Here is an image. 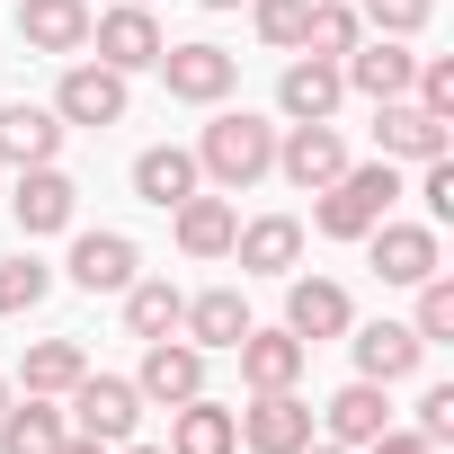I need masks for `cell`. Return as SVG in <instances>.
<instances>
[{
    "label": "cell",
    "mask_w": 454,
    "mask_h": 454,
    "mask_svg": "<svg viewBox=\"0 0 454 454\" xmlns=\"http://www.w3.org/2000/svg\"><path fill=\"white\" fill-rule=\"evenodd\" d=\"M277 169V125L268 116H250V107H232V116H214L205 125V143H196V178H214V187H259Z\"/></svg>",
    "instance_id": "1"
},
{
    "label": "cell",
    "mask_w": 454,
    "mask_h": 454,
    "mask_svg": "<svg viewBox=\"0 0 454 454\" xmlns=\"http://www.w3.org/2000/svg\"><path fill=\"white\" fill-rule=\"evenodd\" d=\"M392 196H401L392 160H365V169H339V178L321 187V205H312V232H321V241H365L374 223L392 214Z\"/></svg>",
    "instance_id": "2"
},
{
    "label": "cell",
    "mask_w": 454,
    "mask_h": 454,
    "mask_svg": "<svg viewBox=\"0 0 454 454\" xmlns=\"http://www.w3.org/2000/svg\"><path fill=\"white\" fill-rule=\"evenodd\" d=\"M63 401H72V427H81V436H98V445H125V436H134V419H143V392H134L125 374H81Z\"/></svg>",
    "instance_id": "3"
},
{
    "label": "cell",
    "mask_w": 454,
    "mask_h": 454,
    "mask_svg": "<svg viewBox=\"0 0 454 454\" xmlns=\"http://www.w3.org/2000/svg\"><path fill=\"white\" fill-rule=\"evenodd\" d=\"M152 72H160L169 98H187V107H223V98H232V81H241V63L223 54V45H160Z\"/></svg>",
    "instance_id": "4"
},
{
    "label": "cell",
    "mask_w": 454,
    "mask_h": 454,
    "mask_svg": "<svg viewBox=\"0 0 454 454\" xmlns=\"http://www.w3.org/2000/svg\"><path fill=\"white\" fill-rule=\"evenodd\" d=\"M10 214H19V232H27V241H45V232H72L81 187H72L54 160H36V169H19V187H10Z\"/></svg>",
    "instance_id": "5"
},
{
    "label": "cell",
    "mask_w": 454,
    "mask_h": 454,
    "mask_svg": "<svg viewBox=\"0 0 454 454\" xmlns=\"http://www.w3.org/2000/svg\"><path fill=\"white\" fill-rule=\"evenodd\" d=\"M365 259H374V277H383V286H419V277H436V268H445V250H436L427 223H392V214L365 232Z\"/></svg>",
    "instance_id": "6"
},
{
    "label": "cell",
    "mask_w": 454,
    "mask_h": 454,
    "mask_svg": "<svg viewBox=\"0 0 454 454\" xmlns=\"http://www.w3.org/2000/svg\"><path fill=\"white\" fill-rule=\"evenodd\" d=\"M90 45H98V63H107V72H152L169 36H160V19L143 10V0H125V10L90 19Z\"/></svg>",
    "instance_id": "7"
},
{
    "label": "cell",
    "mask_w": 454,
    "mask_h": 454,
    "mask_svg": "<svg viewBox=\"0 0 454 454\" xmlns=\"http://www.w3.org/2000/svg\"><path fill=\"white\" fill-rule=\"evenodd\" d=\"M410 72H419V54H410L401 36H356V45L339 54V81L365 90L374 107H383V98H410Z\"/></svg>",
    "instance_id": "8"
},
{
    "label": "cell",
    "mask_w": 454,
    "mask_h": 454,
    "mask_svg": "<svg viewBox=\"0 0 454 454\" xmlns=\"http://www.w3.org/2000/svg\"><path fill=\"white\" fill-rule=\"evenodd\" d=\"M134 392L160 401V410L196 401V392H205V348H187L178 330H169V339H143V374H134Z\"/></svg>",
    "instance_id": "9"
},
{
    "label": "cell",
    "mask_w": 454,
    "mask_h": 454,
    "mask_svg": "<svg viewBox=\"0 0 454 454\" xmlns=\"http://www.w3.org/2000/svg\"><path fill=\"white\" fill-rule=\"evenodd\" d=\"M241 419V445L250 454H294V445H312V401L303 392H259L250 410H232Z\"/></svg>",
    "instance_id": "10"
},
{
    "label": "cell",
    "mask_w": 454,
    "mask_h": 454,
    "mask_svg": "<svg viewBox=\"0 0 454 454\" xmlns=\"http://www.w3.org/2000/svg\"><path fill=\"white\" fill-rule=\"evenodd\" d=\"M232 356H241V383H250V392H294V383H303V356H312V348H303L294 330H259V321H250Z\"/></svg>",
    "instance_id": "11"
},
{
    "label": "cell",
    "mask_w": 454,
    "mask_h": 454,
    "mask_svg": "<svg viewBox=\"0 0 454 454\" xmlns=\"http://www.w3.org/2000/svg\"><path fill=\"white\" fill-rule=\"evenodd\" d=\"M339 98H348V81H339V63H321V54H294L286 81H277V107H286L294 125H330Z\"/></svg>",
    "instance_id": "12"
},
{
    "label": "cell",
    "mask_w": 454,
    "mask_h": 454,
    "mask_svg": "<svg viewBox=\"0 0 454 454\" xmlns=\"http://www.w3.org/2000/svg\"><path fill=\"white\" fill-rule=\"evenodd\" d=\"M54 116H63V125H116V116H125V72H107V63H72L63 90H54Z\"/></svg>",
    "instance_id": "13"
},
{
    "label": "cell",
    "mask_w": 454,
    "mask_h": 454,
    "mask_svg": "<svg viewBox=\"0 0 454 454\" xmlns=\"http://www.w3.org/2000/svg\"><path fill=\"white\" fill-rule=\"evenodd\" d=\"M374 152L383 160H436L445 152V116H427L419 98H383L374 107Z\"/></svg>",
    "instance_id": "14"
},
{
    "label": "cell",
    "mask_w": 454,
    "mask_h": 454,
    "mask_svg": "<svg viewBox=\"0 0 454 454\" xmlns=\"http://www.w3.org/2000/svg\"><path fill=\"white\" fill-rule=\"evenodd\" d=\"M277 169H286L303 196H321V187L348 169V143H339V125H294V134H277Z\"/></svg>",
    "instance_id": "15"
},
{
    "label": "cell",
    "mask_w": 454,
    "mask_h": 454,
    "mask_svg": "<svg viewBox=\"0 0 454 454\" xmlns=\"http://www.w3.org/2000/svg\"><path fill=\"white\" fill-rule=\"evenodd\" d=\"M63 277H72L81 294H125V286H134V241H125V232H81L72 259H63Z\"/></svg>",
    "instance_id": "16"
},
{
    "label": "cell",
    "mask_w": 454,
    "mask_h": 454,
    "mask_svg": "<svg viewBox=\"0 0 454 454\" xmlns=\"http://www.w3.org/2000/svg\"><path fill=\"white\" fill-rule=\"evenodd\" d=\"M348 321H356V303H348V286H330V277H294V294H286V330L312 348V339H348Z\"/></svg>",
    "instance_id": "17"
},
{
    "label": "cell",
    "mask_w": 454,
    "mask_h": 454,
    "mask_svg": "<svg viewBox=\"0 0 454 454\" xmlns=\"http://www.w3.org/2000/svg\"><path fill=\"white\" fill-rule=\"evenodd\" d=\"M383 427H392V401H383V383H365V374H356L348 392H330V410H321V436H330V445H348V454H356V445H374Z\"/></svg>",
    "instance_id": "18"
},
{
    "label": "cell",
    "mask_w": 454,
    "mask_h": 454,
    "mask_svg": "<svg viewBox=\"0 0 454 454\" xmlns=\"http://www.w3.org/2000/svg\"><path fill=\"white\" fill-rule=\"evenodd\" d=\"M19 45L27 54H81L90 45V0H19Z\"/></svg>",
    "instance_id": "19"
},
{
    "label": "cell",
    "mask_w": 454,
    "mask_h": 454,
    "mask_svg": "<svg viewBox=\"0 0 454 454\" xmlns=\"http://www.w3.org/2000/svg\"><path fill=\"white\" fill-rule=\"evenodd\" d=\"M178 330H187V348H223V356H232L241 348V330H250V303L232 294V286H214V294H187V312H178Z\"/></svg>",
    "instance_id": "20"
},
{
    "label": "cell",
    "mask_w": 454,
    "mask_h": 454,
    "mask_svg": "<svg viewBox=\"0 0 454 454\" xmlns=\"http://www.w3.org/2000/svg\"><path fill=\"white\" fill-rule=\"evenodd\" d=\"M232 259H241L250 277H286V268L303 259V223H294V214H259V223H241V232H232Z\"/></svg>",
    "instance_id": "21"
},
{
    "label": "cell",
    "mask_w": 454,
    "mask_h": 454,
    "mask_svg": "<svg viewBox=\"0 0 454 454\" xmlns=\"http://www.w3.org/2000/svg\"><path fill=\"white\" fill-rule=\"evenodd\" d=\"M54 152H63V116L54 107H27V98L0 107V160H10V169H36Z\"/></svg>",
    "instance_id": "22"
},
{
    "label": "cell",
    "mask_w": 454,
    "mask_h": 454,
    "mask_svg": "<svg viewBox=\"0 0 454 454\" xmlns=\"http://www.w3.org/2000/svg\"><path fill=\"white\" fill-rule=\"evenodd\" d=\"M169 454H241V419L196 392V401L169 410Z\"/></svg>",
    "instance_id": "23"
},
{
    "label": "cell",
    "mask_w": 454,
    "mask_h": 454,
    "mask_svg": "<svg viewBox=\"0 0 454 454\" xmlns=\"http://www.w3.org/2000/svg\"><path fill=\"white\" fill-rule=\"evenodd\" d=\"M419 356H427V348H419L410 321H374V330H356V374L383 383V392H392L401 374H419Z\"/></svg>",
    "instance_id": "24"
},
{
    "label": "cell",
    "mask_w": 454,
    "mask_h": 454,
    "mask_svg": "<svg viewBox=\"0 0 454 454\" xmlns=\"http://www.w3.org/2000/svg\"><path fill=\"white\" fill-rule=\"evenodd\" d=\"M178 250L187 259H232V232H241V214L223 205V196H178Z\"/></svg>",
    "instance_id": "25"
},
{
    "label": "cell",
    "mask_w": 454,
    "mask_h": 454,
    "mask_svg": "<svg viewBox=\"0 0 454 454\" xmlns=\"http://www.w3.org/2000/svg\"><path fill=\"white\" fill-rule=\"evenodd\" d=\"M63 410L45 401V392H27V401H10V410H0V454H54L63 445Z\"/></svg>",
    "instance_id": "26"
},
{
    "label": "cell",
    "mask_w": 454,
    "mask_h": 454,
    "mask_svg": "<svg viewBox=\"0 0 454 454\" xmlns=\"http://www.w3.org/2000/svg\"><path fill=\"white\" fill-rule=\"evenodd\" d=\"M134 196L143 205H178V196H196V152H178V143H152L143 160H134Z\"/></svg>",
    "instance_id": "27"
},
{
    "label": "cell",
    "mask_w": 454,
    "mask_h": 454,
    "mask_svg": "<svg viewBox=\"0 0 454 454\" xmlns=\"http://www.w3.org/2000/svg\"><path fill=\"white\" fill-rule=\"evenodd\" d=\"M81 374H90L81 339H36V348L19 356V383H27V392H45V401H63V392H72Z\"/></svg>",
    "instance_id": "28"
},
{
    "label": "cell",
    "mask_w": 454,
    "mask_h": 454,
    "mask_svg": "<svg viewBox=\"0 0 454 454\" xmlns=\"http://www.w3.org/2000/svg\"><path fill=\"white\" fill-rule=\"evenodd\" d=\"M178 312H187L178 286H160V277H134V286H125V330H134V339H169Z\"/></svg>",
    "instance_id": "29"
},
{
    "label": "cell",
    "mask_w": 454,
    "mask_h": 454,
    "mask_svg": "<svg viewBox=\"0 0 454 454\" xmlns=\"http://www.w3.org/2000/svg\"><path fill=\"white\" fill-rule=\"evenodd\" d=\"M365 36V19L348 10V0H312V19H303V54H321V63H339L348 45Z\"/></svg>",
    "instance_id": "30"
},
{
    "label": "cell",
    "mask_w": 454,
    "mask_h": 454,
    "mask_svg": "<svg viewBox=\"0 0 454 454\" xmlns=\"http://www.w3.org/2000/svg\"><path fill=\"white\" fill-rule=\"evenodd\" d=\"M45 294H54V268H45V259H27V250H19L10 268H0V312H36Z\"/></svg>",
    "instance_id": "31"
},
{
    "label": "cell",
    "mask_w": 454,
    "mask_h": 454,
    "mask_svg": "<svg viewBox=\"0 0 454 454\" xmlns=\"http://www.w3.org/2000/svg\"><path fill=\"white\" fill-rule=\"evenodd\" d=\"M419 348H436V339H454V277L436 268V277H419Z\"/></svg>",
    "instance_id": "32"
},
{
    "label": "cell",
    "mask_w": 454,
    "mask_h": 454,
    "mask_svg": "<svg viewBox=\"0 0 454 454\" xmlns=\"http://www.w3.org/2000/svg\"><path fill=\"white\" fill-rule=\"evenodd\" d=\"M356 19H365V36H401V45H410V36L436 19V0H365Z\"/></svg>",
    "instance_id": "33"
},
{
    "label": "cell",
    "mask_w": 454,
    "mask_h": 454,
    "mask_svg": "<svg viewBox=\"0 0 454 454\" xmlns=\"http://www.w3.org/2000/svg\"><path fill=\"white\" fill-rule=\"evenodd\" d=\"M250 19L277 54H303V19H312V0H250Z\"/></svg>",
    "instance_id": "34"
},
{
    "label": "cell",
    "mask_w": 454,
    "mask_h": 454,
    "mask_svg": "<svg viewBox=\"0 0 454 454\" xmlns=\"http://www.w3.org/2000/svg\"><path fill=\"white\" fill-rule=\"evenodd\" d=\"M419 169H427V178H419V196H427V214L445 223V214H454V160L436 152V160H419Z\"/></svg>",
    "instance_id": "35"
},
{
    "label": "cell",
    "mask_w": 454,
    "mask_h": 454,
    "mask_svg": "<svg viewBox=\"0 0 454 454\" xmlns=\"http://www.w3.org/2000/svg\"><path fill=\"white\" fill-rule=\"evenodd\" d=\"M419 436H427V445H445V436H454V383H436V392L419 401Z\"/></svg>",
    "instance_id": "36"
},
{
    "label": "cell",
    "mask_w": 454,
    "mask_h": 454,
    "mask_svg": "<svg viewBox=\"0 0 454 454\" xmlns=\"http://www.w3.org/2000/svg\"><path fill=\"white\" fill-rule=\"evenodd\" d=\"M365 454H436V445H427V436H419V427H383V436H374V445H365Z\"/></svg>",
    "instance_id": "37"
},
{
    "label": "cell",
    "mask_w": 454,
    "mask_h": 454,
    "mask_svg": "<svg viewBox=\"0 0 454 454\" xmlns=\"http://www.w3.org/2000/svg\"><path fill=\"white\" fill-rule=\"evenodd\" d=\"M54 454H107V445H98V436H81V427H63V445H54Z\"/></svg>",
    "instance_id": "38"
},
{
    "label": "cell",
    "mask_w": 454,
    "mask_h": 454,
    "mask_svg": "<svg viewBox=\"0 0 454 454\" xmlns=\"http://www.w3.org/2000/svg\"><path fill=\"white\" fill-rule=\"evenodd\" d=\"M107 454H169V445H134V436H125V445H107Z\"/></svg>",
    "instance_id": "39"
},
{
    "label": "cell",
    "mask_w": 454,
    "mask_h": 454,
    "mask_svg": "<svg viewBox=\"0 0 454 454\" xmlns=\"http://www.w3.org/2000/svg\"><path fill=\"white\" fill-rule=\"evenodd\" d=\"M294 454H348V445H330V436H321V445H294Z\"/></svg>",
    "instance_id": "40"
},
{
    "label": "cell",
    "mask_w": 454,
    "mask_h": 454,
    "mask_svg": "<svg viewBox=\"0 0 454 454\" xmlns=\"http://www.w3.org/2000/svg\"><path fill=\"white\" fill-rule=\"evenodd\" d=\"M196 10H241V0H196Z\"/></svg>",
    "instance_id": "41"
},
{
    "label": "cell",
    "mask_w": 454,
    "mask_h": 454,
    "mask_svg": "<svg viewBox=\"0 0 454 454\" xmlns=\"http://www.w3.org/2000/svg\"><path fill=\"white\" fill-rule=\"evenodd\" d=\"M0 410H10V374H0Z\"/></svg>",
    "instance_id": "42"
}]
</instances>
